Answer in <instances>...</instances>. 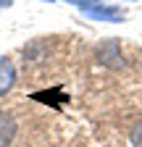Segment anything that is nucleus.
<instances>
[{
  "label": "nucleus",
  "mask_w": 142,
  "mask_h": 147,
  "mask_svg": "<svg viewBox=\"0 0 142 147\" xmlns=\"http://www.w3.org/2000/svg\"><path fill=\"white\" fill-rule=\"evenodd\" d=\"M68 3H76L79 8H87V5H95L97 0H68Z\"/></svg>",
  "instance_id": "obj_5"
},
{
  "label": "nucleus",
  "mask_w": 142,
  "mask_h": 147,
  "mask_svg": "<svg viewBox=\"0 0 142 147\" xmlns=\"http://www.w3.org/2000/svg\"><path fill=\"white\" fill-rule=\"evenodd\" d=\"M13 84H16V66H13L11 58L0 55V97L8 95L13 89Z\"/></svg>",
  "instance_id": "obj_2"
},
{
  "label": "nucleus",
  "mask_w": 142,
  "mask_h": 147,
  "mask_svg": "<svg viewBox=\"0 0 142 147\" xmlns=\"http://www.w3.org/2000/svg\"><path fill=\"white\" fill-rule=\"evenodd\" d=\"M129 144H132V147H142V121L134 123L132 134H129Z\"/></svg>",
  "instance_id": "obj_4"
},
{
  "label": "nucleus",
  "mask_w": 142,
  "mask_h": 147,
  "mask_svg": "<svg viewBox=\"0 0 142 147\" xmlns=\"http://www.w3.org/2000/svg\"><path fill=\"white\" fill-rule=\"evenodd\" d=\"M87 18H92V21H116L121 24L124 21V8H116V5H87L82 8Z\"/></svg>",
  "instance_id": "obj_1"
},
{
  "label": "nucleus",
  "mask_w": 142,
  "mask_h": 147,
  "mask_svg": "<svg viewBox=\"0 0 142 147\" xmlns=\"http://www.w3.org/2000/svg\"><path fill=\"white\" fill-rule=\"evenodd\" d=\"M47 3H53V0H47Z\"/></svg>",
  "instance_id": "obj_7"
},
{
  "label": "nucleus",
  "mask_w": 142,
  "mask_h": 147,
  "mask_svg": "<svg viewBox=\"0 0 142 147\" xmlns=\"http://www.w3.org/2000/svg\"><path fill=\"white\" fill-rule=\"evenodd\" d=\"M11 3H13V0H0V11H3V8H8Z\"/></svg>",
  "instance_id": "obj_6"
},
{
  "label": "nucleus",
  "mask_w": 142,
  "mask_h": 147,
  "mask_svg": "<svg viewBox=\"0 0 142 147\" xmlns=\"http://www.w3.org/2000/svg\"><path fill=\"white\" fill-rule=\"evenodd\" d=\"M16 131H19V123H16V118L11 113H5V110H0V147H8L16 137Z\"/></svg>",
  "instance_id": "obj_3"
}]
</instances>
